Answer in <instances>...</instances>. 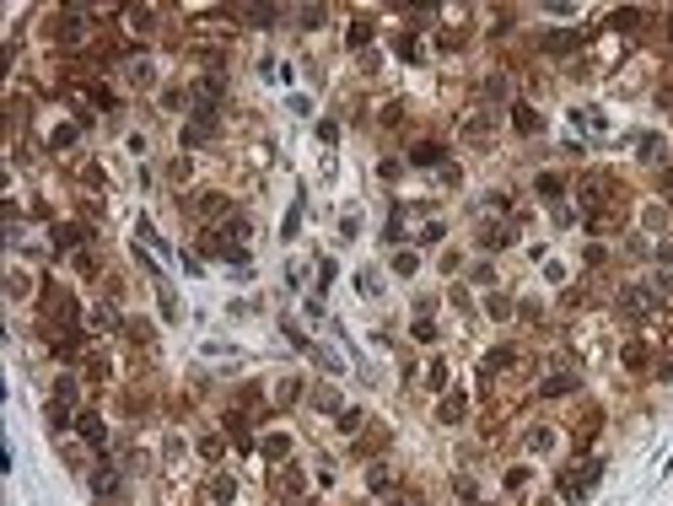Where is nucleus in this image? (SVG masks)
Here are the masks:
<instances>
[{
  "instance_id": "9",
  "label": "nucleus",
  "mask_w": 673,
  "mask_h": 506,
  "mask_svg": "<svg viewBox=\"0 0 673 506\" xmlns=\"http://www.w3.org/2000/svg\"><path fill=\"white\" fill-rule=\"evenodd\" d=\"M512 124H517V135H538L544 130V119H538L528 103H512Z\"/></svg>"
},
{
  "instance_id": "15",
  "label": "nucleus",
  "mask_w": 673,
  "mask_h": 506,
  "mask_svg": "<svg viewBox=\"0 0 673 506\" xmlns=\"http://www.w3.org/2000/svg\"><path fill=\"white\" fill-rule=\"evenodd\" d=\"M81 38H86V27H81V11H71V16L60 22V43H81Z\"/></svg>"
},
{
  "instance_id": "36",
  "label": "nucleus",
  "mask_w": 673,
  "mask_h": 506,
  "mask_svg": "<svg viewBox=\"0 0 673 506\" xmlns=\"http://www.w3.org/2000/svg\"><path fill=\"white\" fill-rule=\"evenodd\" d=\"M296 227H302V200H296L291 216H286V237H296Z\"/></svg>"
},
{
  "instance_id": "28",
  "label": "nucleus",
  "mask_w": 673,
  "mask_h": 506,
  "mask_svg": "<svg viewBox=\"0 0 673 506\" xmlns=\"http://www.w3.org/2000/svg\"><path fill=\"white\" fill-rule=\"evenodd\" d=\"M582 38H588V33H555V38H550V48H555V54H565V48H576Z\"/></svg>"
},
{
  "instance_id": "39",
  "label": "nucleus",
  "mask_w": 673,
  "mask_h": 506,
  "mask_svg": "<svg viewBox=\"0 0 673 506\" xmlns=\"http://www.w3.org/2000/svg\"><path fill=\"white\" fill-rule=\"evenodd\" d=\"M442 237V221H426V227H420V242H426V248H431V242H437Z\"/></svg>"
},
{
  "instance_id": "33",
  "label": "nucleus",
  "mask_w": 673,
  "mask_h": 506,
  "mask_svg": "<svg viewBox=\"0 0 673 506\" xmlns=\"http://www.w3.org/2000/svg\"><path fill=\"white\" fill-rule=\"evenodd\" d=\"M296 393H302V383H296V377H286V383H281V393H275V398H281V404H296Z\"/></svg>"
},
{
  "instance_id": "29",
  "label": "nucleus",
  "mask_w": 673,
  "mask_h": 506,
  "mask_svg": "<svg viewBox=\"0 0 673 506\" xmlns=\"http://www.w3.org/2000/svg\"><path fill=\"white\" fill-rule=\"evenodd\" d=\"M372 43V22H355L350 27V48H367Z\"/></svg>"
},
{
  "instance_id": "40",
  "label": "nucleus",
  "mask_w": 673,
  "mask_h": 506,
  "mask_svg": "<svg viewBox=\"0 0 673 506\" xmlns=\"http://www.w3.org/2000/svg\"><path fill=\"white\" fill-rule=\"evenodd\" d=\"M11 296H16V301L27 296V275H22V269H11Z\"/></svg>"
},
{
  "instance_id": "14",
  "label": "nucleus",
  "mask_w": 673,
  "mask_h": 506,
  "mask_svg": "<svg viewBox=\"0 0 673 506\" xmlns=\"http://www.w3.org/2000/svg\"><path fill=\"white\" fill-rule=\"evenodd\" d=\"M636 157L657 167V162H662V140H657V135H641V140H636Z\"/></svg>"
},
{
  "instance_id": "21",
  "label": "nucleus",
  "mask_w": 673,
  "mask_h": 506,
  "mask_svg": "<svg viewBox=\"0 0 673 506\" xmlns=\"http://www.w3.org/2000/svg\"><path fill=\"white\" fill-rule=\"evenodd\" d=\"M485 313H490V318H512V296H501V291H496V296H485Z\"/></svg>"
},
{
  "instance_id": "11",
  "label": "nucleus",
  "mask_w": 673,
  "mask_h": 506,
  "mask_svg": "<svg viewBox=\"0 0 673 506\" xmlns=\"http://www.w3.org/2000/svg\"><path fill=\"white\" fill-rule=\"evenodd\" d=\"M409 162H415V167H437V162H442V145H437V140H420L415 151H409Z\"/></svg>"
},
{
  "instance_id": "12",
  "label": "nucleus",
  "mask_w": 673,
  "mask_h": 506,
  "mask_svg": "<svg viewBox=\"0 0 673 506\" xmlns=\"http://www.w3.org/2000/svg\"><path fill=\"white\" fill-rule=\"evenodd\" d=\"M75 393H81V383H75V377H60V383H54V393H49V404H65V410H71Z\"/></svg>"
},
{
  "instance_id": "7",
  "label": "nucleus",
  "mask_w": 673,
  "mask_h": 506,
  "mask_svg": "<svg viewBox=\"0 0 673 506\" xmlns=\"http://www.w3.org/2000/svg\"><path fill=\"white\" fill-rule=\"evenodd\" d=\"M75 431H81L92 447H103V442H108V431H103V420H98L92 410H81V415H75Z\"/></svg>"
},
{
  "instance_id": "18",
  "label": "nucleus",
  "mask_w": 673,
  "mask_h": 506,
  "mask_svg": "<svg viewBox=\"0 0 673 506\" xmlns=\"http://www.w3.org/2000/svg\"><path fill=\"white\" fill-rule=\"evenodd\" d=\"M571 388H576V377H571V372H555L550 383H544V398H560V393H571Z\"/></svg>"
},
{
  "instance_id": "17",
  "label": "nucleus",
  "mask_w": 673,
  "mask_h": 506,
  "mask_svg": "<svg viewBox=\"0 0 673 506\" xmlns=\"http://www.w3.org/2000/svg\"><path fill=\"white\" fill-rule=\"evenodd\" d=\"M130 81L135 86H151V81H157V65H151V60H130Z\"/></svg>"
},
{
  "instance_id": "27",
  "label": "nucleus",
  "mask_w": 673,
  "mask_h": 506,
  "mask_svg": "<svg viewBox=\"0 0 673 506\" xmlns=\"http://www.w3.org/2000/svg\"><path fill=\"white\" fill-rule=\"evenodd\" d=\"M86 232L81 227H54V242H60V248H75V242H81Z\"/></svg>"
},
{
  "instance_id": "24",
  "label": "nucleus",
  "mask_w": 673,
  "mask_h": 506,
  "mask_svg": "<svg viewBox=\"0 0 673 506\" xmlns=\"http://www.w3.org/2000/svg\"><path fill=\"white\" fill-rule=\"evenodd\" d=\"M86 324H92V329H113L119 318H113V307H92V313H86Z\"/></svg>"
},
{
  "instance_id": "41",
  "label": "nucleus",
  "mask_w": 673,
  "mask_h": 506,
  "mask_svg": "<svg viewBox=\"0 0 673 506\" xmlns=\"http://www.w3.org/2000/svg\"><path fill=\"white\" fill-rule=\"evenodd\" d=\"M657 377H662V383H673V350H668V356L657 361Z\"/></svg>"
},
{
  "instance_id": "42",
  "label": "nucleus",
  "mask_w": 673,
  "mask_h": 506,
  "mask_svg": "<svg viewBox=\"0 0 673 506\" xmlns=\"http://www.w3.org/2000/svg\"><path fill=\"white\" fill-rule=\"evenodd\" d=\"M662 194H673V167H662Z\"/></svg>"
},
{
  "instance_id": "38",
  "label": "nucleus",
  "mask_w": 673,
  "mask_h": 506,
  "mask_svg": "<svg viewBox=\"0 0 673 506\" xmlns=\"http://www.w3.org/2000/svg\"><path fill=\"white\" fill-rule=\"evenodd\" d=\"M426 383H431V388H447V366L437 361V366H431V372H426Z\"/></svg>"
},
{
  "instance_id": "35",
  "label": "nucleus",
  "mask_w": 673,
  "mask_h": 506,
  "mask_svg": "<svg viewBox=\"0 0 673 506\" xmlns=\"http://www.w3.org/2000/svg\"><path fill=\"white\" fill-rule=\"evenodd\" d=\"M367 485H372V490H382V485H388V469H382V463H372V469H367Z\"/></svg>"
},
{
  "instance_id": "13",
  "label": "nucleus",
  "mask_w": 673,
  "mask_h": 506,
  "mask_svg": "<svg viewBox=\"0 0 673 506\" xmlns=\"http://www.w3.org/2000/svg\"><path fill=\"white\" fill-rule=\"evenodd\" d=\"M512 361H517V350H512V345H501V350H490V356H485V366H479V372L490 377V372H501V366H512Z\"/></svg>"
},
{
  "instance_id": "16",
  "label": "nucleus",
  "mask_w": 673,
  "mask_h": 506,
  "mask_svg": "<svg viewBox=\"0 0 673 506\" xmlns=\"http://www.w3.org/2000/svg\"><path fill=\"white\" fill-rule=\"evenodd\" d=\"M259 453H264V458H286V453H291V436H264V442H259Z\"/></svg>"
},
{
  "instance_id": "26",
  "label": "nucleus",
  "mask_w": 673,
  "mask_h": 506,
  "mask_svg": "<svg viewBox=\"0 0 673 506\" xmlns=\"http://www.w3.org/2000/svg\"><path fill=\"white\" fill-rule=\"evenodd\" d=\"M409 334H415V339H420V345H431V339H437V324H431V318H426V313H420V318H415V329H409Z\"/></svg>"
},
{
  "instance_id": "3",
  "label": "nucleus",
  "mask_w": 673,
  "mask_h": 506,
  "mask_svg": "<svg viewBox=\"0 0 673 506\" xmlns=\"http://www.w3.org/2000/svg\"><path fill=\"white\" fill-rule=\"evenodd\" d=\"M119 490H124L119 463H98V469H92V495H98V501H119Z\"/></svg>"
},
{
  "instance_id": "6",
  "label": "nucleus",
  "mask_w": 673,
  "mask_h": 506,
  "mask_svg": "<svg viewBox=\"0 0 673 506\" xmlns=\"http://www.w3.org/2000/svg\"><path fill=\"white\" fill-rule=\"evenodd\" d=\"M464 415H469V398H464V393H447V398L437 404V420H442V425H458Z\"/></svg>"
},
{
  "instance_id": "34",
  "label": "nucleus",
  "mask_w": 673,
  "mask_h": 506,
  "mask_svg": "<svg viewBox=\"0 0 673 506\" xmlns=\"http://www.w3.org/2000/svg\"><path fill=\"white\" fill-rule=\"evenodd\" d=\"M647 227H652V232H662V227H668V210L652 205V210H647Z\"/></svg>"
},
{
  "instance_id": "2",
  "label": "nucleus",
  "mask_w": 673,
  "mask_h": 506,
  "mask_svg": "<svg viewBox=\"0 0 673 506\" xmlns=\"http://www.w3.org/2000/svg\"><path fill=\"white\" fill-rule=\"evenodd\" d=\"M598 480H603V463H598V458H582L576 469L560 474V495H565V501H582V495H588Z\"/></svg>"
},
{
  "instance_id": "37",
  "label": "nucleus",
  "mask_w": 673,
  "mask_h": 506,
  "mask_svg": "<svg viewBox=\"0 0 673 506\" xmlns=\"http://www.w3.org/2000/svg\"><path fill=\"white\" fill-rule=\"evenodd\" d=\"M323 22V6H302V27H318Z\"/></svg>"
},
{
  "instance_id": "30",
  "label": "nucleus",
  "mask_w": 673,
  "mask_h": 506,
  "mask_svg": "<svg viewBox=\"0 0 673 506\" xmlns=\"http://www.w3.org/2000/svg\"><path fill=\"white\" fill-rule=\"evenodd\" d=\"M248 22H254V27H269V22H275V6H254V11H248Z\"/></svg>"
},
{
  "instance_id": "25",
  "label": "nucleus",
  "mask_w": 673,
  "mask_h": 506,
  "mask_svg": "<svg viewBox=\"0 0 673 506\" xmlns=\"http://www.w3.org/2000/svg\"><path fill=\"white\" fill-rule=\"evenodd\" d=\"M528 447H533V453H544V447H555V431H550V425H538V431H528Z\"/></svg>"
},
{
  "instance_id": "20",
  "label": "nucleus",
  "mask_w": 673,
  "mask_h": 506,
  "mask_svg": "<svg viewBox=\"0 0 673 506\" xmlns=\"http://www.w3.org/2000/svg\"><path fill=\"white\" fill-rule=\"evenodd\" d=\"M75 135H81V124H60V130L49 135V145H54V151H65V145H75Z\"/></svg>"
},
{
  "instance_id": "10",
  "label": "nucleus",
  "mask_w": 673,
  "mask_h": 506,
  "mask_svg": "<svg viewBox=\"0 0 673 506\" xmlns=\"http://www.w3.org/2000/svg\"><path fill=\"white\" fill-rule=\"evenodd\" d=\"M506 242H512V227H501V221L479 227V248H506Z\"/></svg>"
},
{
  "instance_id": "5",
  "label": "nucleus",
  "mask_w": 673,
  "mask_h": 506,
  "mask_svg": "<svg viewBox=\"0 0 673 506\" xmlns=\"http://www.w3.org/2000/svg\"><path fill=\"white\" fill-rule=\"evenodd\" d=\"M620 361L630 366V372H647V366H652V345H647V339H630V345L620 350Z\"/></svg>"
},
{
  "instance_id": "4",
  "label": "nucleus",
  "mask_w": 673,
  "mask_h": 506,
  "mask_svg": "<svg viewBox=\"0 0 673 506\" xmlns=\"http://www.w3.org/2000/svg\"><path fill=\"white\" fill-rule=\"evenodd\" d=\"M490 140H496V119H490L485 108L469 113V119H464V145H490Z\"/></svg>"
},
{
  "instance_id": "19",
  "label": "nucleus",
  "mask_w": 673,
  "mask_h": 506,
  "mask_svg": "<svg viewBox=\"0 0 673 506\" xmlns=\"http://www.w3.org/2000/svg\"><path fill=\"white\" fill-rule=\"evenodd\" d=\"M232 495H237L232 474H216V480H210V501H232Z\"/></svg>"
},
{
  "instance_id": "31",
  "label": "nucleus",
  "mask_w": 673,
  "mask_h": 506,
  "mask_svg": "<svg viewBox=\"0 0 673 506\" xmlns=\"http://www.w3.org/2000/svg\"><path fill=\"white\" fill-rule=\"evenodd\" d=\"M361 420H367L361 410H340V431H361Z\"/></svg>"
},
{
  "instance_id": "1",
  "label": "nucleus",
  "mask_w": 673,
  "mask_h": 506,
  "mask_svg": "<svg viewBox=\"0 0 673 506\" xmlns=\"http://www.w3.org/2000/svg\"><path fill=\"white\" fill-rule=\"evenodd\" d=\"M657 301H662V280H652V286H625L620 296H614V313L630 318V324H641V318H647Z\"/></svg>"
},
{
  "instance_id": "22",
  "label": "nucleus",
  "mask_w": 673,
  "mask_h": 506,
  "mask_svg": "<svg viewBox=\"0 0 673 506\" xmlns=\"http://www.w3.org/2000/svg\"><path fill=\"white\" fill-rule=\"evenodd\" d=\"M313 404H318V410H329V415H340V410H345L334 388H318V393H313Z\"/></svg>"
},
{
  "instance_id": "8",
  "label": "nucleus",
  "mask_w": 673,
  "mask_h": 506,
  "mask_svg": "<svg viewBox=\"0 0 673 506\" xmlns=\"http://www.w3.org/2000/svg\"><path fill=\"white\" fill-rule=\"evenodd\" d=\"M603 194H609L603 172H588V178H582V205H588V210H598V205H603Z\"/></svg>"
},
{
  "instance_id": "32",
  "label": "nucleus",
  "mask_w": 673,
  "mask_h": 506,
  "mask_svg": "<svg viewBox=\"0 0 673 506\" xmlns=\"http://www.w3.org/2000/svg\"><path fill=\"white\" fill-rule=\"evenodd\" d=\"M226 431H232V442H243V447H248V425H243V415H226Z\"/></svg>"
},
{
  "instance_id": "23",
  "label": "nucleus",
  "mask_w": 673,
  "mask_h": 506,
  "mask_svg": "<svg viewBox=\"0 0 673 506\" xmlns=\"http://www.w3.org/2000/svg\"><path fill=\"white\" fill-rule=\"evenodd\" d=\"M538 194H544V200H560V194H565V183L555 178V172H544V178H538Z\"/></svg>"
}]
</instances>
